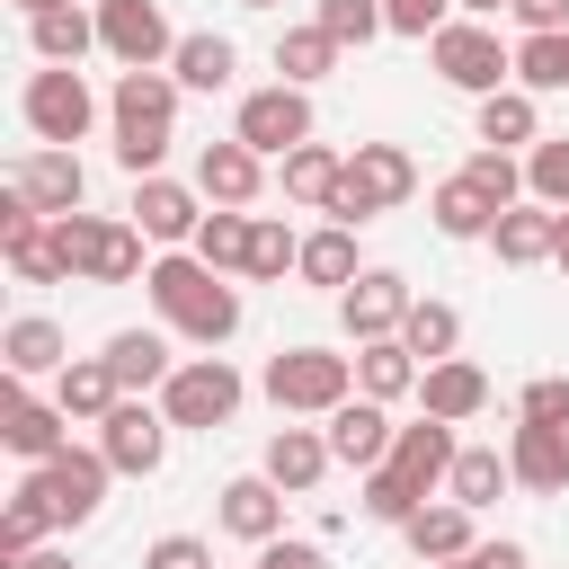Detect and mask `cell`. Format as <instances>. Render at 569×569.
I'll list each match as a JSON object with an SVG mask.
<instances>
[{"mask_svg":"<svg viewBox=\"0 0 569 569\" xmlns=\"http://www.w3.org/2000/svg\"><path fill=\"white\" fill-rule=\"evenodd\" d=\"M231 9H284V0H231Z\"/></svg>","mask_w":569,"mask_h":569,"instance_id":"cell-57","label":"cell"},{"mask_svg":"<svg viewBox=\"0 0 569 569\" xmlns=\"http://www.w3.org/2000/svg\"><path fill=\"white\" fill-rule=\"evenodd\" d=\"M382 18H391V36H409V44H427L445 18H453V0H382Z\"/></svg>","mask_w":569,"mask_h":569,"instance_id":"cell-48","label":"cell"},{"mask_svg":"<svg viewBox=\"0 0 569 569\" xmlns=\"http://www.w3.org/2000/svg\"><path fill=\"white\" fill-rule=\"evenodd\" d=\"M329 462H338L329 436H320V427H293V418H284V427L267 436V453H258V471H267L284 498H311V489L329 480Z\"/></svg>","mask_w":569,"mask_h":569,"instance_id":"cell-21","label":"cell"},{"mask_svg":"<svg viewBox=\"0 0 569 569\" xmlns=\"http://www.w3.org/2000/svg\"><path fill=\"white\" fill-rule=\"evenodd\" d=\"M98 356H107V373L124 382V400H160V382L178 373V356H169V338H160V329H116Z\"/></svg>","mask_w":569,"mask_h":569,"instance_id":"cell-22","label":"cell"},{"mask_svg":"<svg viewBox=\"0 0 569 569\" xmlns=\"http://www.w3.org/2000/svg\"><path fill=\"white\" fill-rule=\"evenodd\" d=\"M0 356H9V382H53V373L71 365V338H62L44 311H18V320L0 329Z\"/></svg>","mask_w":569,"mask_h":569,"instance_id":"cell-25","label":"cell"},{"mask_svg":"<svg viewBox=\"0 0 569 569\" xmlns=\"http://www.w3.org/2000/svg\"><path fill=\"white\" fill-rule=\"evenodd\" d=\"M231 71H240V44L213 36V27H204V36H178V53H169V80H178V89H204V98L231 89Z\"/></svg>","mask_w":569,"mask_h":569,"instance_id":"cell-35","label":"cell"},{"mask_svg":"<svg viewBox=\"0 0 569 569\" xmlns=\"http://www.w3.org/2000/svg\"><path fill=\"white\" fill-rule=\"evenodd\" d=\"M27 44H36V62H71V71H80V53H98V9L62 0V9L27 18Z\"/></svg>","mask_w":569,"mask_h":569,"instance_id":"cell-32","label":"cell"},{"mask_svg":"<svg viewBox=\"0 0 569 569\" xmlns=\"http://www.w3.org/2000/svg\"><path fill=\"white\" fill-rule=\"evenodd\" d=\"M453 427L445 418H409L400 427V445H391V462L382 471H365V516L373 525H409L427 498H445V480H453Z\"/></svg>","mask_w":569,"mask_h":569,"instance_id":"cell-2","label":"cell"},{"mask_svg":"<svg viewBox=\"0 0 569 569\" xmlns=\"http://www.w3.org/2000/svg\"><path fill=\"white\" fill-rule=\"evenodd\" d=\"M53 400H62V418H71V427H107V418H116V400H124V382L107 373V356H71V365L53 373Z\"/></svg>","mask_w":569,"mask_h":569,"instance_id":"cell-30","label":"cell"},{"mask_svg":"<svg viewBox=\"0 0 569 569\" xmlns=\"http://www.w3.org/2000/svg\"><path fill=\"white\" fill-rule=\"evenodd\" d=\"M436 569H480V560H436Z\"/></svg>","mask_w":569,"mask_h":569,"instance_id":"cell-58","label":"cell"},{"mask_svg":"<svg viewBox=\"0 0 569 569\" xmlns=\"http://www.w3.org/2000/svg\"><path fill=\"white\" fill-rule=\"evenodd\" d=\"M0 267H9L18 284H71V258H62V240H53V222H44V213L0 222Z\"/></svg>","mask_w":569,"mask_h":569,"instance_id":"cell-24","label":"cell"},{"mask_svg":"<svg viewBox=\"0 0 569 569\" xmlns=\"http://www.w3.org/2000/svg\"><path fill=\"white\" fill-rule=\"evenodd\" d=\"M258 391L284 418H329L338 400H356V356H338V347H276L267 373H258Z\"/></svg>","mask_w":569,"mask_h":569,"instance_id":"cell-6","label":"cell"},{"mask_svg":"<svg viewBox=\"0 0 569 569\" xmlns=\"http://www.w3.org/2000/svg\"><path fill=\"white\" fill-rule=\"evenodd\" d=\"M107 480H116V462H107L98 445H62L53 462H36V489H44L53 525H89V516L107 507Z\"/></svg>","mask_w":569,"mask_h":569,"instance_id":"cell-13","label":"cell"},{"mask_svg":"<svg viewBox=\"0 0 569 569\" xmlns=\"http://www.w3.org/2000/svg\"><path fill=\"white\" fill-rule=\"evenodd\" d=\"M418 409H427V418H445V427H462V418H480V409H489V373H480L471 356H445V365H427V373H418Z\"/></svg>","mask_w":569,"mask_h":569,"instance_id":"cell-26","label":"cell"},{"mask_svg":"<svg viewBox=\"0 0 569 569\" xmlns=\"http://www.w3.org/2000/svg\"><path fill=\"white\" fill-rule=\"evenodd\" d=\"M418 196V160L400 151V142H356L347 151V187H338V204H329V222H373V213H400Z\"/></svg>","mask_w":569,"mask_h":569,"instance_id":"cell-8","label":"cell"},{"mask_svg":"<svg viewBox=\"0 0 569 569\" xmlns=\"http://www.w3.org/2000/svg\"><path fill=\"white\" fill-rule=\"evenodd\" d=\"M400 542L418 551V569H436V560H471V551H480V533H471V507H453V498H427V507L400 525Z\"/></svg>","mask_w":569,"mask_h":569,"instance_id":"cell-27","label":"cell"},{"mask_svg":"<svg viewBox=\"0 0 569 569\" xmlns=\"http://www.w3.org/2000/svg\"><path fill=\"white\" fill-rule=\"evenodd\" d=\"M44 533H53V507H44V489H36V471L9 489V516H0V569H18L27 551H44Z\"/></svg>","mask_w":569,"mask_h":569,"instance_id":"cell-38","label":"cell"},{"mask_svg":"<svg viewBox=\"0 0 569 569\" xmlns=\"http://www.w3.org/2000/svg\"><path fill=\"white\" fill-rule=\"evenodd\" d=\"M471 560H480V569H533V551H525L516 533H498V542L480 533V551H471Z\"/></svg>","mask_w":569,"mask_h":569,"instance_id":"cell-52","label":"cell"},{"mask_svg":"<svg viewBox=\"0 0 569 569\" xmlns=\"http://www.w3.org/2000/svg\"><path fill=\"white\" fill-rule=\"evenodd\" d=\"M418 373H427V365H418L400 338L356 347V391H365V400H382V409H391V400H409V391H418Z\"/></svg>","mask_w":569,"mask_h":569,"instance_id":"cell-36","label":"cell"},{"mask_svg":"<svg viewBox=\"0 0 569 569\" xmlns=\"http://www.w3.org/2000/svg\"><path fill=\"white\" fill-rule=\"evenodd\" d=\"M9 187L44 213V222H62V213H80L89 204V169H80V151H18V169H9Z\"/></svg>","mask_w":569,"mask_h":569,"instance_id":"cell-17","label":"cell"},{"mask_svg":"<svg viewBox=\"0 0 569 569\" xmlns=\"http://www.w3.org/2000/svg\"><path fill=\"white\" fill-rule=\"evenodd\" d=\"M551 267H560V276H569V213H560V249H551Z\"/></svg>","mask_w":569,"mask_h":569,"instance_id":"cell-55","label":"cell"},{"mask_svg":"<svg viewBox=\"0 0 569 569\" xmlns=\"http://www.w3.org/2000/svg\"><path fill=\"white\" fill-rule=\"evenodd\" d=\"M525 196L551 204V213H569V133H542L525 151Z\"/></svg>","mask_w":569,"mask_h":569,"instance_id":"cell-44","label":"cell"},{"mask_svg":"<svg viewBox=\"0 0 569 569\" xmlns=\"http://www.w3.org/2000/svg\"><path fill=\"white\" fill-rule=\"evenodd\" d=\"M0 445L36 471V462H53L62 445H71V418H62V400H44L36 382H9V400H0Z\"/></svg>","mask_w":569,"mask_h":569,"instance_id":"cell-16","label":"cell"},{"mask_svg":"<svg viewBox=\"0 0 569 569\" xmlns=\"http://www.w3.org/2000/svg\"><path fill=\"white\" fill-rule=\"evenodd\" d=\"M18 569H71V551H53V542H44V551H27Z\"/></svg>","mask_w":569,"mask_h":569,"instance_id":"cell-53","label":"cell"},{"mask_svg":"<svg viewBox=\"0 0 569 569\" xmlns=\"http://www.w3.org/2000/svg\"><path fill=\"white\" fill-rule=\"evenodd\" d=\"M516 427H569V373H533L516 391Z\"/></svg>","mask_w":569,"mask_h":569,"instance_id":"cell-47","label":"cell"},{"mask_svg":"<svg viewBox=\"0 0 569 569\" xmlns=\"http://www.w3.org/2000/svg\"><path fill=\"white\" fill-rule=\"evenodd\" d=\"M471 133H480L489 151H516V160H525V151L542 142V98H533V89H498V98L471 107Z\"/></svg>","mask_w":569,"mask_h":569,"instance_id":"cell-28","label":"cell"},{"mask_svg":"<svg viewBox=\"0 0 569 569\" xmlns=\"http://www.w3.org/2000/svg\"><path fill=\"white\" fill-rule=\"evenodd\" d=\"M276 169H284V204H302V213H329L338 187H347V151H329V142H302Z\"/></svg>","mask_w":569,"mask_h":569,"instance_id":"cell-31","label":"cell"},{"mask_svg":"<svg viewBox=\"0 0 569 569\" xmlns=\"http://www.w3.org/2000/svg\"><path fill=\"white\" fill-rule=\"evenodd\" d=\"M516 89L560 98L569 89V36H516Z\"/></svg>","mask_w":569,"mask_h":569,"instance_id":"cell-42","label":"cell"},{"mask_svg":"<svg viewBox=\"0 0 569 569\" xmlns=\"http://www.w3.org/2000/svg\"><path fill=\"white\" fill-rule=\"evenodd\" d=\"M169 409L160 400H116V418L98 427V453L116 462V480H151L160 462H169Z\"/></svg>","mask_w":569,"mask_h":569,"instance_id":"cell-12","label":"cell"},{"mask_svg":"<svg viewBox=\"0 0 569 569\" xmlns=\"http://www.w3.org/2000/svg\"><path fill=\"white\" fill-rule=\"evenodd\" d=\"M142 293H151V311H160V329H178L187 347H231L240 338V284L231 276H213L196 249H160L151 258V276H142Z\"/></svg>","mask_w":569,"mask_h":569,"instance_id":"cell-1","label":"cell"},{"mask_svg":"<svg viewBox=\"0 0 569 569\" xmlns=\"http://www.w3.org/2000/svg\"><path fill=\"white\" fill-rule=\"evenodd\" d=\"M507 489H516V471H507V453H498V445H462V453H453V480H445V498H453V507H471V516H480V507H498Z\"/></svg>","mask_w":569,"mask_h":569,"instance_id":"cell-37","label":"cell"},{"mask_svg":"<svg viewBox=\"0 0 569 569\" xmlns=\"http://www.w3.org/2000/svg\"><path fill=\"white\" fill-rule=\"evenodd\" d=\"M276 71H284L293 89H311V80H329V71H338V44L302 18V27H284V36H276Z\"/></svg>","mask_w":569,"mask_h":569,"instance_id":"cell-41","label":"cell"},{"mask_svg":"<svg viewBox=\"0 0 569 569\" xmlns=\"http://www.w3.org/2000/svg\"><path fill=\"white\" fill-rule=\"evenodd\" d=\"M231 142H249L258 160L302 151V142H311V89H293V80L249 89V98H240V116H231Z\"/></svg>","mask_w":569,"mask_h":569,"instance_id":"cell-10","label":"cell"},{"mask_svg":"<svg viewBox=\"0 0 569 569\" xmlns=\"http://www.w3.org/2000/svg\"><path fill=\"white\" fill-rule=\"evenodd\" d=\"M196 196H204V204L249 213V204L267 196V160H258L249 142H231V133H222V142H204V151H196Z\"/></svg>","mask_w":569,"mask_h":569,"instance_id":"cell-20","label":"cell"},{"mask_svg":"<svg viewBox=\"0 0 569 569\" xmlns=\"http://www.w3.org/2000/svg\"><path fill=\"white\" fill-rule=\"evenodd\" d=\"M249 231H258V213L213 204V213H204V231H196V258H204L213 276H240V267H249Z\"/></svg>","mask_w":569,"mask_h":569,"instance_id":"cell-40","label":"cell"},{"mask_svg":"<svg viewBox=\"0 0 569 569\" xmlns=\"http://www.w3.org/2000/svg\"><path fill=\"white\" fill-rule=\"evenodd\" d=\"M462 178H471L498 213H507V204H525V160H516V151H489V142H480V151L462 160Z\"/></svg>","mask_w":569,"mask_h":569,"instance_id":"cell-45","label":"cell"},{"mask_svg":"<svg viewBox=\"0 0 569 569\" xmlns=\"http://www.w3.org/2000/svg\"><path fill=\"white\" fill-rule=\"evenodd\" d=\"M507 18L525 36H569V0H507Z\"/></svg>","mask_w":569,"mask_h":569,"instance_id":"cell-50","label":"cell"},{"mask_svg":"<svg viewBox=\"0 0 569 569\" xmlns=\"http://www.w3.org/2000/svg\"><path fill=\"white\" fill-rule=\"evenodd\" d=\"M240 400H249V382H240L222 356H178V373L160 382V409H169V427H187V436L231 427V418H240Z\"/></svg>","mask_w":569,"mask_h":569,"instance_id":"cell-9","label":"cell"},{"mask_svg":"<svg viewBox=\"0 0 569 569\" xmlns=\"http://www.w3.org/2000/svg\"><path fill=\"white\" fill-rule=\"evenodd\" d=\"M142 569H213V542H204V533H160V542L142 551Z\"/></svg>","mask_w":569,"mask_h":569,"instance_id":"cell-49","label":"cell"},{"mask_svg":"<svg viewBox=\"0 0 569 569\" xmlns=\"http://www.w3.org/2000/svg\"><path fill=\"white\" fill-rule=\"evenodd\" d=\"M258 569H329V551H320V542H293V533H276V542L258 551Z\"/></svg>","mask_w":569,"mask_h":569,"instance_id":"cell-51","label":"cell"},{"mask_svg":"<svg viewBox=\"0 0 569 569\" xmlns=\"http://www.w3.org/2000/svg\"><path fill=\"white\" fill-rule=\"evenodd\" d=\"M507 471L525 498H560L569 489V427H516L507 436Z\"/></svg>","mask_w":569,"mask_h":569,"instance_id":"cell-23","label":"cell"},{"mask_svg":"<svg viewBox=\"0 0 569 569\" xmlns=\"http://www.w3.org/2000/svg\"><path fill=\"white\" fill-rule=\"evenodd\" d=\"M213 525H222L231 542L267 551V542L284 533V489H276L267 471H240V480H222V489H213Z\"/></svg>","mask_w":569,"mask_h":569,"instance_id":"cell-19","label":"cell"},{"mask_svg":"<svg viewBox=\"0 0 569 569\" xmlns=\"http://www.w3.org/2000/svg\"><path fill=\"white\" fill-rule=\"evenodd\" d=\"M427 62H436V80L462 89L471 107L498 98V89H516V44H498L489 18H445V27L427 36Z\"/></svg>","mask_w":569,"mask_h":569,"instance_id":"cell-5","label":"cell"},{"mask_svg":"<svg viewBox=\"0 0 569 569\" xmlns=\"http://www.w3.org/2000/svg\"><path fill=\"white\" fill-rule=\"evenodd\" d=\"M498 9L507 0H453V18H489V27H498Z\"/></svg>","mask_w":569,"mask_h":569,"instance_id":"cell-54","label":"cell"},{"mask_svg":"<svg viewBox=\"0 0 569 569\" xmlns=\"http://www.w3.org/2000/svg\"><path fill=\"white\" fill-rule=\"evenodd\" d=\"M18 9H27V18H44V9H62V0H18Z\"/></svg>","mask_w":569,"mask_h":569,"instance_id":"cell-56","label":"cell"},{"mask_svg":"<svg viewBox=\"0 0 569 569\" xmlns=\"http://www.w3.org/2000/svg\"><path fill=\"white\" fill-rule=\"evenodd\" d=\"M98 53H116L124 71H169L178 27L160 18V0H98Z\"/></svg>","mask_w":569,"mask_h":569,"instance_id":"cell-11","label":"cell"},{"mask_svg":"<svg viewBox=\"0 0 569 569\" xmlns=\"http://www.w3.org/2000/svg\"><path fill=\"white\" fill-rule=\"evenodd\" d=\"M124 213H133V231H142L151 249H196V231H204L213 204H204L187 178H133V204H124Z\"/></svg>","mask_w":569,"mask_h":569,"instance_id":"cell-14","label":"cell"},{"mask_svg":"<svg viewBox=\"0 0 569 569\" xmlns=\"http://www.w3.org/2000/svg\"><path fill=\"white\" fill-rule=\"evenodd\" d=\"M320 436H329V453H338L347 471H382V462H391V445H400L391 409H382V400H365V391H356V400H338V409L320 418Z\"/></svg>","mask_w":569,"mask_h":569,"instance_id":"cell-18","label":"cell"},{"mask_svg":"<svg viewBox=\"0 0 569 569\" xmlns=\"http://www.w3.org/2000/svg\"><path fill=\"white\" fill-rule=\"evenodd\" d=\"M489 249H498V267H551V249H560V213L525 196V204H507V213H498Z\"/></svg>","mask_w":569,"mask_h":569,"instance_id":"cell-29","label":"cell"},{"mask_svg":"<svg viewBox=\"0 0 569 569\" xmlns=\"http://www.w3.org/2000/svg\"><path fill=\"white\" fill-rule=\"evenodd\" d=\"M311 27L347 53V44H373V36H391V18H382V0H320L311 9Z\"/></svg>","mask_w":569,"mask_h":569,"instance_id":"cell-43","label":"cell"},{"mask_svg":"<svg viewBox=\"0 0 569 569\" xmlns=\"http://www.w3.org/2000/svg\"><path fill=\"white\" fill-rule=\"evenodd\" d=\"M18 116H27V133H36L44 151H71V142H89V124H98V89H89L71 62H44V71H27Z\"/></svg>","mask_w":569,"mask_h":569,"instance_id":"cell-7","label":"cell"},{"mask_svg":"<svg viewBox=\"0 0 569 569\" xmlns=\"http://www.w3.org/2000/svg\"><path fill=\"white\" fill-rule=\"evenodd\" d=\"M427 213H436V231H445V240H489V231H498V204H489L462 169L427 187Z\"/></svg>","mask_w":569,"mask_h":569,"instance_id":"cell-33","label":"cell"},{"mask_svg":"<svg viewBox=\"0 0 569 569\" xmlns=\"http://www.w3.org/2000/svg\"><path fill=\"white\" fill-rule=\"evenodd\" d=\"M409 276L400 267H365L347 293H338V329L356 338V347H373V338H400V320H409Z\"/></svg>","mask_w":569,"mask_h":569,"instance_id":"cell-15","label":"cell"},{"mask_svg":"<svg viewBox=\"0 0 569 569\" xmlns=\"http://www.w3.org/2000/svg\"><path fill=\"white\" fill-rule=\"evenodd\" d=\"M400 347H409L418 365H445V356L462 347V311H453V302H436V293H418V302H409V320H400Z\"/></svg>","mask_w":569,"mask_h":569,"instance_id":"cell-39","label":"cell"},{"mask_svg":"<svg viewBox=\"0 0 569 569\" xmlns=\"http://www.w3.org/2000/svg\"><path fill=\"white\" fill-rule=\"evenodd\" d=\"M293 267H302V240H293L276 213H258V231H249V267H240V276L276 284V276H293Z\"/></svg>","mask_w":569,"mask_h":569,"instance_id":"cell-46","label":"cell"},{"mask_svg":"<svg viewBox=\"0 0 569 569\" xmlns=\"http://www.w3.org/2000/svg\"><path fill=\"white\" fill-rule=\"evenodd\" d=\"M71 284H142L151 276V240L133 231V213H62L53 222Z\"/></svg>","mask_w":569,"mask_h":569,"instance_id":"cell-4","label":"cell"},{"mask_svg":"<svg viewBox=\"0 0 569 569\" xmlns=\"http://www.w3.org/2000/svg\"><path fill=\"white\" fill-rule=\"evenodd\" d=\"M107 124H116V160H124L133 178H160V160H169V142H178V80H169V71H116Z\"/></svg>","mask_w":569,"mask_h":569,"instance_id":"cell-3","label":"cell"},{"mask_svg":"<svg viewBox=\"0 0 569 569\" xmlns=\"http://www.w3.org/2000/svg\"><path fill=\"white\" fill-rule=\"evenodd\" d=\"M302 284H320V293H347L356 276H365V258H356V231L347 222H320V231H302V267H293Z\"/></svg>","mask_w":569,"mask_h":569,"instance_id":"cell-34","label":"cell"}]
</instances>
